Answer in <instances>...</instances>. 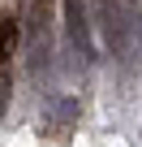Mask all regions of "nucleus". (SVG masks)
<instances>
[{
  "instance_id": "nucleus-1",
  "label": "nucleus",
  "mask_w": 142,
  "mask_h": 147,
  "mask_svg": "<svg viewBox=\"0 0 142 147\" xmlns=\"http://www.w3.org/2000/svg\"><path fill=\"white\" fill-rule=\"evenodd\" d=\"M13 48H17V18L5 13V56H13Z\"/></svg>"
}]
</instances>
